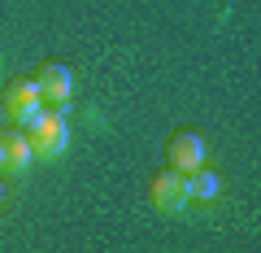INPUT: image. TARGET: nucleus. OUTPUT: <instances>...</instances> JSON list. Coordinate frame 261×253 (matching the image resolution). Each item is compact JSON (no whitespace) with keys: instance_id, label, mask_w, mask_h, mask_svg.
Segmentation results:
<instances>
[{"instance_id":"f257e3e1","label":"nucleus","mask_w":261,"mask_h":253,"mask_svg":"<svg viewBox=\"0 0 261 253\" xmlns=\"http://www.w3.org/2000/svg\"><path fill=\"white\" fill-rule=\"evenodd\" d=\"M27 140H31V153H35V162H57L65 149H70V122H65V113L57 109H44L39 118H31L27 127Z\"/></svg>"},{"instance_id":"f03ea898","label":"nucleus","mask_w":261,"mask_h":253,"mask_svg":"<svg viewBox=\"0 0 261 253\" xmlns=\"http://www.w3.org/2000/svg\"><path fill=\"white\" fill-rule=\"evenodd\" d=\"M35 87H39V96H44V109L65 113L70 105H74V70L61 66V61H48V66L35 75Z\"/></svg>"},{"instance_id":"7ed1b4c3","label":"nucleus","mask_w":261,"mask_h":253,"mask_svg":"<svg viewBox=\"0 0 261 253\" xmlns=\"http://www.w3.org/2000/svg\"><path fill=\"white\" fill-rule=\"evenodd\" d=\"M148 201H152L157 214H170V218H174V214H187V210H192V205H187V179L178 175V170L166 166V170L148 183Z\"/></svg>"},{"instance_id":"20e7f679","label":"nucleus","mask_w":261,"mask_h":253,"mask_svg":"<svg viewBox=\"0 0 261 253\" xmlns=\"http://www.w3.org/2000/svg\"><path fill=\"white\" fill-rule=\"evenodd\" d=\"M44 113V96H39L35 79H13L9 92H5V118L18 122V127H27L31 118H39Z\"/></svg>"},{"instance_id":"39448f33","label":"nucleus","mask_w":261,"mask_h":253,"mask_svg":"<svg viewBox=\"0 0 261 253\" xmlns=\"http://www.w3.org/2000/svg\"><path fill=\"white\" fill-rule=\"evenodd\" d=\"M166 162L178 175H192V170H200L209 162V149H205V140L196 131H178L174 140H170V149H166Z\"/></svg>"},{"instance_id":"423d86ee","label":"nucleus","mask_w":261,"mask_h":253,"mask_svg":"<svg viewBox=\"0 0 261 253\" xmlns=\"http://www.w3.org/2000/svg\"><path fill=\"white\" fill-rule=\"evenodd\" d=\"M183 179H187V205H205V210H214L218 201H222V192H226L222 175H218V170H209V166L192 170V175H183Z\"/></svg>"},{"instance_id":"0eeeda50","label":"nucleus","mask_w":261,"mask_h":253,"mask_svg":"<svg viewBox=\"0 0 261 253\" xmlns=\"http://www.w3.org/2000/svg\"><path fill=\"white\" fill-rule=\"evenodd\" d=\"M0 149H5V175H13V179L31 175V166H35V153H31L27 131H9V135H0Z\"/></svg>"},{"instance_id":"6e6552de","label":"nucleus","mask_w":261,"mask_h":253,"mask_svg":"<svg viewBox=\"0 0 261 253\" xmlns=\"http://www.w3.org/2000/svg\"><path fill=\"white\" fill-rule=\"evenodd\" d=\"M0 175H5V149H0Z\"/></svg>"},{"instance_id":"1a4fd4ad","label":"nucleus","mask_w":261,"mask_h":253,"mask_svg":"<svg viewBox=\"0 0 261 253\" xmlns=\"http://www.w3.org/2000/svg\"><path fill=\"white\" fill-rule=\"evenodd\" d=\"M0 201H5V183H0Z\"/></svg>"}]
</instances>
